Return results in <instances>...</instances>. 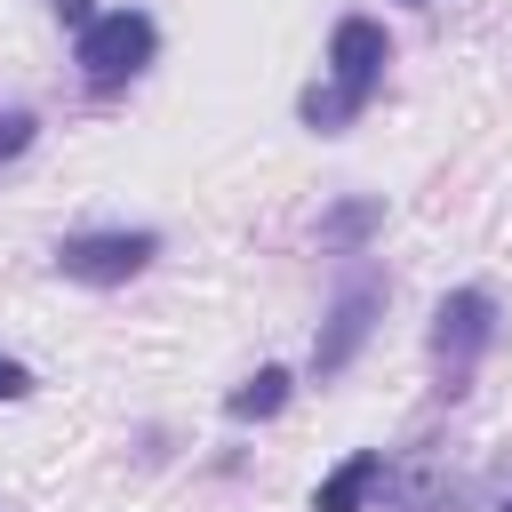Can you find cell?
Returning <instances> with one entry per match:
<instances>
[{
	"instance_id": "obj_2",
	"label": "cell",
	"mask_w": 512,
	"mask_h": 512,
	"mask_svg": "<svg viewBox=\"0 0 512 512\" xmlns=\"http://www.w3.org/2000/svg\"><path fill=\"white\" fill-rule=\"evenodd\" d=\"M152 248H160L152 232H72V240L56 248V272H64V280H88V288H112V280L144 272Z\"/></svg>"
},
{
	"instance_id": "obj_9",
	"label": "cell",
	"mask_w": 512,
	"mask_h": 512,
	"mask_svg": "<svg viewBox=\"0 0 512 512\" xmlns=\"http://www.w3.org/2000/svg\"><path fill=\"white\" fill-rule=\"evenodd\" d=\"M24 384H32V376H24V368L0 352V400H24Z\"/></svg>"
},
{
	"instance_id": "obj_6",
	"label": "cell",
	"mask_w": 512,
	"mask_h": 512,
	"mask_svg": "<svg viewBox=\"0 0 512 512\" xmlns=\"http://www.w3.org/2000/svg\"><path fill=\"white\" fill-rule=\"evenodd\" d=\"M280 400H288V368H256V376L224 400V416H232V424H256V416H280Z\"/></svg>"
},
{
	"instance_id": "obj_5",
	"label": "cell",
	"mask_w": 512,
	"mask_h": 512,
	"mask_svg": "<svg viewBox=\"0 0 512 512\" xmlns=\"http://www.w3.org/2000/svg\"><path fill=\"white\" fill-rule=\"evenodd\" d=\"M368 320H376V288L360 280V288H344V304L328 312V336L312 344V368H320V376H336V368H344V360L360 352V336H368Z\"/></svg>"
},
{
	"instance_id": "obj_7",
	"label": "cell",
	"mask_w": 512,
	"mask_h": 512,
	"mask_svg": "<svg viewBox=\"0 0 512 512\" xmlns=\"http://www.w3.org/2000/svg\"><path fill=\"white\" fill-rule=\"evenodd\" d=\"M368 480H376V456H352V464H336V472L312 488V512H360Z\"/></svg>"
},
{
	"instance_id": "obj_3",
	"label": "cell",
	"mask_w": 512,
	"mask_h": 512,
	"mask_svg": "<svg viewBox=\"0 0 512 512\" xmlns=\"http://www.w3.org/2000/svg\"><path fill=\"white\" fill-rule=\"evenodd\" d=\"M488 336H496V304H488L480 288L440 296V312H432V352H440L448 368H464L472 352H488Z\"/></svg>"
},
{
	"instance_id": "obj_8",
	"label": "cell",
	"mask_w": 512,
	"mask_h": 512,
	"mask_svg": "<svg viewBox=\"0 0 512 512\" xmlns=\"http://www.w3.org/2000/svg\"><path fill=\"white\" fill-rule=\"evenodd\" d=\"M360 104H368V96H352V88H336V80H328V88H312V96H304V120H312V128H344Z\"/></svg>"
},
{
	"instance_id": "obj_4",
	"label": "cell",
	"mask_w": 512,
	"mask_h": 512,
	"mask_svg": "<svg viewBox=\"0 0 512 512\" xmlns=\"http://www.w3.org/2000/svg\"><path fill=\"white\" fill-rule=\"evenodd\" d=\"M384 64H392V40H384V24H368V16H344V24H336V40H328V72H336V88L368 96V88L384 80Z\"/></svg>"
},
{
	"instance_id": "obj_1",
	"label": "cell",
	"mask_w": 512,
	"mask_h": 512,
	"mask_svg": "<svg viewBox=\"0 0 512 512\" xmlns=\"http://www.w3.org/2000/svg\"><path fill=\"white\" fill-rule=\"evenodd\" d=\"M152 16H136V8H112V16H96L88 32H80V72L96 80V88H120V80H136L144 64H152Z\"/></svg>"
}]
</instances>
